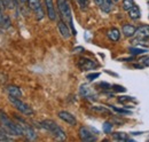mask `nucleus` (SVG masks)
I'll use <instances>...</instances> for the list:
<instances>
[{"instance_id": "f257e3e1", "label": "nucleus", "mask_w": 149, "mask_h": 142, "mask_svg": "<svg viewBox=\"0 0 149 142\" xmlns=\"http://www.w3.org/2000/svg\"><path fill=\"white\" fill-rule=\"evenodd\" d=\"M56 5H57V9L61 14V18L69 24V26L72 30V35H76V31L74 29V24H72V13H71V8L69 5L68 0H56Z\"/></svg>"}, {"instance_id": "f03ea898", "label": "nucleus", "mask_w": 149, "mask_h": 142, "mask_svg": "<svg viewBox=\"0 0 149 142\" xmlns=\"http://www.w3.org/2000/svg\"><path fill=\"white\" fill-rule=\"evenodd\" d=\"M40 126H41L42 128H45L47 132H49V133L55 138L56 140H58V141H64V140L67 139V135H65L64 131H63L58 125L56 124L55 122H53V120H51V119H45V120H42V122L40 123Z\"/></svg>"}, {"instance_id": "7ed1b4c3", "label": "nucleus", "mask_w": 149, "mask_h": 142, "mask_svg": "<svg viewBox=\"0 0 149 142\" xmlns=\"http://www.w3.org/2000/svg\"><path fill=\"white\" fill-rule=\"evenodd\" d=\"M0 123L2 125V127L9 133V135H15V136H21L22 135V131L19 128V124L10 120L2 110H0Z\"/></svg>"}, {"instance_id": "20e7f679", "label": "nucleus", "mask_w": 149, "mask_h": 142, "mask_svg": "<svg viewBox=\"0 0 149 142\" xmlns=\"http://www.w3.org/2000/svg\"><path fill=\"white\" fill-rule=\"evenodd\" d=\"M8 100H9V102L13 104V106H15L19 112H22L23 115L30 116V115L33 113V110L31 109V106H29L26 103H24L22 100H19V97H14V96H10V95H9Z\"/></svg>"}, {"instance_id": "39448f33", "label": "nucleus", "mask_w": 149, "mask_h": 142, "mask_svg": "<svg viewBox=\"0 0 149 142\" xmlns=\"http://www.w3.org/2000/svg\"><path fill=\"white\" fill-rule=\"evenodd\" d=\"M19 128H21V131H22V135L25 136V138H26L28 140H30V141L36 140V139H37V134H36V132L33 131V128H32L31 126H29L26 123L22 122L21 119H19Z\"/></svg>"}, {"instance_id": "423d86ee", "label": "nucleus", "mask_w": 149, "mask_h": 142, "mask_svg": "<svg viewBox=\"0 0 149 142\" xmlns=\"http://www.w3.org/2000/svg\"><path fill=\"white\" fill-rule=\"evenodd\" d=\"M78 67H79L80 70L83 71H90L96 69L99 67V64L95 61L88 58V57H80L79 61H78Z\"/></svg>"}, {"instance_id": "0eeeda50", "label": "nucleus", "mask_w": 149, "mask_h": 142, "mask_svg": "<svg viewBox=\"0 0 149 142\" xmlns=\"http://www.w3.org/2000/svg\"><path fill=\"white\" fill-rule=\"evenodd\" d=\"M30 8L35 12V15L38 21L44 18V9H42V6H41V2L40 0H26Z\"/></svg>"}, {"instance_id": "6e6552de", "label": "nucleus", "mask_w": 149, "mask_h": 142, "mask_svg": "<svg viewBox=\"0 0 149 142\" xmlns=\"http://www.w3.org/2000/svg\"><path fill=\"white\" fill-rule=\"evenodd\" d=\"M79 138H80V140L85 142H94L97 140L95 134L92 133L91 128H88L86 126H81L79 128Z\"/></svg>"}, {"instance_id": "1a4fd4ad", "label": "nucleus", "mask_w": 149, "mask_h": 142, "mask_svg": "<svg viewBox=\"0 0 149 142\" xmlns=\"http://www.w3.org/2000/svg\"><path fill=\"white\" fill-rule=\"evenodd\" d=\"M57 116H58L60 119H62L63 122H65L67 124L71 125V126H74V125L77 124L76 117H74L72 113L68 112V111H58Z\"/></svg>"}, {"instance_id": "9d476101", "label": "nucleus", "mask_w": 149, "mask_h": 142, "mask_svg": "<svg viewBox=\"0 0 149 142\" xmlns=\"http://www.w3.org/2000/svg\"><path fill=\"white\" fill-rule=\"evenodd\" d=\"M57 29H58V32L61 33V36H62L64 39H69V38H70V36H71L70 30H69L67 23H65L63 19H61V21L57 23Z\"/></svg>"}, {"instance_id": "9b49d317", "label": "nucleus", "mask_w": 149, "mask_h": 142, "mask_svg": "<svg viewBox=\"0 0 149 142\" xmlns=\"http://www.w3.org/2000/svg\"><path fill=\"white\" fill-rule=\"evenodd\" d=\"M45 1V6H46V10H47V16L51 21H55L56 13L55 8H54V3L53 0H44Z\"/></svg>"}, {"instance_id": "f8f14e48", "label": "nucleus", "mask_w": 149, "mask_h": 142, "mask_svg": "<svg viewBox=\"0 0 149 142\" xmlns=\"http://www.w3.org/2000/svg\"><path fill=\"white\" fill-rule=\"evenodd\" d=\"M79 94H80V96H83V97H85V99L94 97L93 92H92L91 87H88L86 84L80 85V87H79Z\"/></svg>"}, {"instance_id": "ddd939ff", "label": "nucleus", "mask_w": 149, "mask_h": 142, "mask_svg": "<svg viewBox=\"0 0 149 142\" xmlns=\"http://www.w3.org/2000/svg\"><path fill=\"white\" fill-rule=\"evenodd\" d=\"M10 18L8 15H5L2 13V9H0V26L2 29H8L10 28Z\"/></svg>"}, {"instance_id": "4468645a", "label": "nucleus", "mask_w": 149, "mask_h": 142, "mask_svg": "<svg viewBox=\"0 0 149 142\" xmlns=\"http://www.w3.org/2000/svg\"><path fill=\"white\" fill-rule=\"evenodd\" d=\"M135 37H148L149 36V25H141L139 28L135 29V33H134Z\"/></svg>"}, {"instance_id": "2eb2a0df", "label": "nucleus", "mask_w": 149, "mask_h": 142, "mask_svg": "<svg viewBox=\"0 0 149 142\" xmlns=\"http://www.w3.org/2000/svg\"><path fill=\"white\" fill-rule=\"evenodd\" d=\"M7 93H8V95H10V96H14V97H22V90L17 87V86H15V85H10V86H8L7 87Z\"/></svg>"}, {"instance_id": "dca6fc26", "label": "nucleus", "mask_w": 149, "mask_h": 142, "mask_svg": "<svg viewBox=\"0 0 149 142\" xmlns=\"http://www.w3.org/2000/svg\"><path fill=\"white\" fill-rule=\"evenodd\" d=\"M135 26L134 25H132V24H125V25H123V35L125 36V37H127V38H131V37H133L134 33H135Z\"/></svg>"}, {"instance_id": "f3484780", "label": "nucleus", "mask_w": 149, "mask_h": 142, "mask_svg": "<svg viewBox=\"0 0 149 142\" xmlns=\"http://www.w3.org/2000/svg\"><path fill=\"white\" fill-rule=\"evenodd\" d=\"M129 16H130L132 19H134V21H136V19H139V18L141 17V12H140V8H139L136 5H134V6L131 8L130 10H129Z\"/></svg>"}, {"instance_id": "a211bd4d", "label": "nucleus", "mask_w": 149, "mask_h": 142, "mask_svg": "<svg viewBox=\"0 0 149 142\" xmlns=\"http://www.w3.org/2000/svg\"><path fill=\"white\" fill-rule=\"evenodd\" d=\"M108 38H109L111 41H113V42L118 41L119 38H120V32H119V30H118L117 28L110 29V30L108 31Z\"/></svg>"}, {"instance_id": "6ab92c4d", "label": "nucleus", "mask_w": 149, "mask_h": 142, "mask_svg": "<svg viewBox=\"0 0 149 142\" xmlns=\"http://www.w3.org/2000/svg\"><path fill=\"white\" fill-rule=\"evenodd\" d=\"M112 139L115 141H131V139H129V135L126 133L123 132H116L112 134Z\"/></svg>"}, {"instance_id": "aec40b11", "label": "nucleus", "mask_w": 149, "mask_h": 142, "mask_svg": "<svg viewBox=\"0 0 149 142\" xmlns=\"http://www.w3.org/2000/svg\"><path fill=\"white\" fill-rule=\"evenodd\" d=\"M9 133L3 128H0V141H13V138L8 136Z\"/></svg>"}, {"instance_id": "412c9836", "label": "nucleus", "mask_w": 149, "mask_h": 142, "mask_svg": "<svg viewBox=\"0 0 149 142\" xmlns=\"http://www.w3.org/2000/svg\"><path fill=\"white\" fill-rule=\"evenodd\" d=\"M130 53L132 55H141V54H146L147 53V49H143V48H138V47H130L129 48Z\"/></svg>"}, {"instance_id": "4be33fe9", "label": "nucleus", "mask_w": 149, "mask_h": 142, "mask_svg": "<svg viewBox=\"0 0 149 142\" xmlns=\"http://www.w3.org/2000/svg\"><path fill=\"white\" fill-rule=\"evenodd\" d=\"M134 6V0H123V9L129 12L131 8Z\"/></svg>"}, {"instance_id": "5701e85b", "label": "nucleus", "mask_w": 149, "mask_h": 142, "mask_svg": "<svg viewBox=\"0 0 149 142\" xmlns=\"http://www.w3.org/2000/svg\"><path fill=\"white\" fill-rule=\"evenodd\" d=\"M112 110H115L116 112H119V113H124V115H131L132 112H131L130 110H126V109H119V108H115V106H110Z\"/></svg>"}, {"instance_id": "b1692460", "label": "nucleus", "mask_w": 149, "mask_h": 142, "mask_svg": "<svg viewBox=\"0 0 149 142\" xmlns=\"http://www.w3.org/2000/svg\"><path fill=\"white\" fill-rule=\"evenodd\" d=\"M100 77V72H92V73H88L87 76H86V78L90 80V81H93L94 79H96V78H99Z\"/></svg>"}, {"instance_id": "393cba45", "label": "nucleus", "mask_w": 149, "mask_h": 142, "mask_svg": "<svg viewBox=\"0 0 149 142\" xmlns=\"http://www.w3.org/2000/svg\"><path fill=\"white\" fill-rule=\"evenodd\" d=\"M92 110L95 111V112H103V113H104V112H106V113H108V112H109V110H108V109H106L104 106H93V108H92Z\"/></svg>"}, {"instance_id": "a878e982", "label": "nucleus", "mask_w": 149, "mask_h": 142, "mask_svg": "<svg viewBox=\"0 0 149 142\" xmlns=\"http://www.w3.org/2000/svg\"><path fill=\"white\" fill-rule=\"evenodd\" d=\"M77 2H78V5H79V7H80L83 10H85L86 7H87L88 0H77Z\"/></svg>"}, {"instance_id": "bb28decb", "label": "nucleus", "mask_w": 149, "mask_h": 142, "mask_svg": "<svg viewBox=\"0 0 149 142\" xmlns=\"http://www.w3.org/2000/svg\"><path fill=\"white\" fill-rule=\"evenodd\" d=\"M111 87L115 92H119V93H124V92H126V88H125L124 86H120V85H113V86H111Z\"/></svg>"}, {"instance_id": "cd10ccee", "label": "nucleus", "mask_w": 149, "mask_h": 142, "mask_svg": "<svg viewBox=\"0 0 149 142\" xmlns=\"http://www.w3.org/2000/svg\"><path fill=\"white\" fill-rule=\"evenodd\" d=\"M134 99L132 97V96H119L118 97V101L120 102V103H125V102H127V101H133Z\"/></svg>"}, {"instance_id": "c85d7f7f", "label": "nucleus", "mask_w": 149, "mask_h": 142, "mask_svg": "<svg viewBox=\"0 0 149 142\" xmlns=\"http://www.w3.org/2000/svg\"><path fill=\"white\" fill-rule=\"evenodd\" d=\"M112 129V125L110 123H104L103 124V132L104 133H110Z\"/></svg>"}, {"instance_id": "c756f323", "label": "nucleus", "mask_w": 149, "mask_h": 142, "mask_svg": "<svg viewBox=\"0 0 149 142\" xmlns=\"http://www.w3.org/2000/svg\"><path fill=\"white\" fill-rule=\"evenodd\" d=\"M2 2H3V5L5 6H7V8H9V9H13V5H14V0H2Z\"/></svg>"}, {"instance_id": "7c9ffc66", "label": "nucleus", "mask_w": 149, "mask_h": 142, "mask_svg": "<svg viewBox=\"0 0 149 142\" xmlns=\"http://www.w3.org/2000/svg\"><path fill=\"white\" fill-rule=\"evenodd\" d=\"M99 86H100V87H104L106 89L110 88V87H111V86H110L108 83H100V84H99Z\"/></svg>"}, {"instance_id": "2f4dec72", "label": "nucleus", "mask_w": 149, "mask_h": 142, "mask_svg": "<svg viewBox=\"0 0 149 142\" xmlns=\"http://www.w3.org/2000/svg\"><path fill=\"white\" fill-rule=\"evenodd\" d=\"M74 52H76V53H77V52H84V48H83V47H76L74 49Z\"/></svg>"}, {"instance_id": "473e14b6", "label": "nucleus", "mask_w": 149, "mask_h": 142, "mask_svg": "<svg viewBox=\"0 0 149 142\" xmlns=\"http://www.w3.org/2000/svg\"><path fill=\"white\" fill-rule=\"evenodd\" d=\"M3 8H5V5H3L2 0H0V9H3Z\"/></svg>"}, {"instance_id": "72a5a7b5", "label": "nucleus", "mask_w": 149, "mask_h": 142, "mask_svg": "<svg viewBox=\"0 0 149 142\" xmlns=\"http://www.w3.org/2000/svg\"><path fill=\"white\" fill-rule=\"evenodd\" d=\"M16 1H19V2H22V3H24L26 0H16Z\"/></svg>"}, {"instance_id": "f704fd0d", "label": "nucleus", "mask_w": 149, "mask_h": 142, "mask_svg": "<svg viewBox=\"0 0 149 142\" xmlns=\"http://www.w3.org/2000/svg\"><path fill=\"white\" fill-rule=\"evenodd\" d=\"M112 1H119V0H112Z\"/></svg>"}]
</instances>
